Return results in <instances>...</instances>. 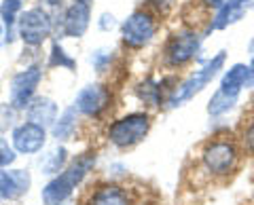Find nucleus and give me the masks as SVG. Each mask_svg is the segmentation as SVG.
Returning <instances> with one entry per match:
<instances>
[{
    "mask_svg": "<svg viewBox=\"0 0 254 205\" xmlns=\"http://www.w3.org/2000/svg\"><path fill=\"white\" fill-rule=\"evenodd\" d=\"M95 165V153H83L81 156L68 165L60 176H55L49 184L43 188V203L45 205H68L72 199V193L76 191V186L83 182L85 176L91 171V167Z\"/></svg>",
    "mask_w": 254,
    "mask_h": 205,
    "instance_id": "nucleus-2",
    "label": "nucleus"
},
{
    "mask_svg": "<svg viewBox=\"0 0 254 205\" xmlns=\"http://www.w3.org/2000/svg\"><path fill=\"white\" fill-rule=\"evenodd\" d=\"M252 2L254 0H225V4L212 15L205 34L220 32V30H227L235 26V23H240L248 15V11H252Z\"/></svg>",
    "mask_w": 254,
    "mask_h": 205,
    "instance_id": "nucleus-12",
    "label": "nucleus"
},
{
    "mask_svg": "<svg viewBox=\"0 0 254 205\" xmlns=\"http://www.w3.org/2000/svg\"><path fill=\"white\" fill-rule=\"evenodd\" d=\"M32 176L26 169H0V201H13L19 199L30 191Z\"/></svg>",
    "mask_w": 254,
    "mask_h": 205,
    "instance_id": "nucleus-14",
    "label": "nucleus"
},
{
    "mask_svg": "<svg viewBox=\"0 0 254 205\" xmlns=\"http://www.w3.org/2000/svg\"><path fill=\"white\" fill-rule=\"evenodd\" d=\"M2 43H6V32H4V23L0 21V47H2Z\"/></svg>",
    "mask_w": 254,
    "mask_h": 205,
    "instance_id": "nucleus-29",
    "label": "nucleus"
},
{
    "mask_svg": "<svg viewBox=\"0 0 254 205\" xmlns=\"http://www.w3.org/2000/svg\"><path fill=\"white\" fill-rule=\"evenodd\" d=\"M110 89L100 83L95 85H87L81 91L76 93L74 100V108L76 112H81L85 116H100L110 104Z\"/></svg>",
    "mask_w": 254,
    "mask_h": 205,
    "instance_id": "nucleus-10",
    "label": "nucleus"
},
{
    "mask_svg": "<svg viewBox=\"0 0 254 205\" xmlns=\"http://www.w3.org/2000/svg\"><path fill=\"white\" fill-rule=\"evenodd\" d=\"M17 15H21V0H2L0 2V17L6 26V43H13V28L17 26Z\"/></svg>",
    "mask_w": 254,
    "mask_h": 205,
    "instance_id": "nucleus-19",
    "label": "nucleus"
},
{
    "mask_svg": "<svg viewBox=\"0 0 254 205\" xmlns=\"http://www.w3.org/2000/svg\"><path fill=\"white\" fill-rule=\"evenodd\" d=\"M110 59H113V51H108V49H98L91 55V64L98 72H104V70L110 66Z\"/></svg>",
    "mask_w": 254,
    "mask_h": 205,
    "instance_id": "nucleus-24",
    "label": "nucleus"
},
{
    "mask_svg": "<svg viewBox=\"0 0 254 205\" xmlns=\"http://www.w3.org/2000/svg\"><path fill=\"white\" fill-rule=\"evenodd\" d=\"M218 89L233 98H240L246 89H252L250 66L244 64V61H235V64L225 68V72L220 74V81H218Z\"/></svg>",
    "mask_w": 254,
    "mask_h": 205,
    "instance_id": "nucleus-13",
    "label": "nucleus"
},
{
    "mask_svg": "<svg viewBox=\"0 0 254 205\" xmlns=\"http://www.w3.org/2000/svg\"><path fill=\"white\" fill-rule=\"evenodd\" d=\"M49 66H51V68L60 66V68L74 70V68H76V61L70 57V55H66V51L62 49V45L53 43V45H51V59H49Z\"/></svg>",
    "mask_w": 254,
    "mask_h": 205,
    "instance_id": "nucleus-23",
    "label": "nucleus"
},
{
    "mask_svg": "<svg viewBox=\"0 0 254 205\" xmlns=\"http://www.w3.org/2000/svg\"><path fill=\"white\" fill-rule=\"evenodd\" d=\"M242 146L235 138L214 136L201 148V167L210 178H229L240 167Z\"/></svg>",
    "mask_w": 254,
    "mask_h": 205,
    "instance_id": "nucleus-3",
    "label": "nucleus"
},
{
    "mask_svg": "<svg viewBox=\"0 0 254 205\" xmlns=\"http://www.w3.org/2000/svg\"><path fill=\"white\" fill-rule=\"evenodd\" d=\"M74 129H76V108H66L51 127V133L58 142H68L74 136Z\"/></svg>",
    "mask_w": 254,
    "mask_h": 205,
    "instance_id": "nucleus-18",
    "label": "nucleus"
},
{
    "mask_svg": "<svg viewBox=\"0 0 254 205\" xmlns=\"http://www.w3.org/2000/svg\"><path fill=\"white\" fill-rule=\"evenodd\" d=\"M89 19H91V9L85 2H72L64 13L62 19V30L64 36L68 38H81L85 36L87 28H89Z\"/></svg>",
    "mask_w": 254,
    "mask_h": 205,
    "instance_id": "nucleus-15",
    "label": "nucleus"
},
{
    "mask_svg": "<svg viewBox=\"0 0 254 205\" xmlns=\"http://www.w3.org/2000/svg\"><path fill=\"white\" fill-rule=\"evenodd\" d=\"M138 98L142 102H146L150 106H161L163 104V81L157 83L153 78H146L138 85Z\"/></svg>",
    "mask_w": 254,
    "mask_h": 205,
    "instance_id": "nucleus-20",
    "label": "nucleus"
},
{
    "mask_svg": "<svg viewBox=\"0 0 254 205\" xmlns=\"http://www.w3.org/2000/svg\"><path fill=\"white\" fill-rule=\"evenodd\" d=\"M15 159H17V154H15V148L9 146V142H6L4 138H0V169H4V167H9V165H13Z\"/></svg>",
    "mask_w": 254,
    "mask_h": 205,
    "instance_id": "nucleus-25",
    "label": "nucleus"
},
{
    "mask_svg": "<svg viewBox=\"0 0 254 205\" xmlns=\"http://www.w3.org/2000/svg\"><path fill=\"white\" fill-rule=\"evenodd\" d=\"M252 11H254V2H252Z\"/></svg>",
    "mask_w": 254,
    "mask_h": 205,
    "instance_id": "nucleus-33",
    "label": "nucleus"
},
{
    "mask_svg": "<svg viewBox=\"0 0 254 205\" xmlns=\"http://www.w3.org/2000/svg\"><path fill=\"white\" fill-rule=\"evenodd\" d=\"M199 4L203 6L205 11H214L216 13L222 4H225V0H199Z\"/></svg>",
    "mask_w": 254,
    "mask_h": 205,
    "instance_id": "nucleus-28",
    "label": "nucleus"
},
{
    "mask_svg": "<svg viewBox=\"0 0 254 205\" xmlns=\"http://www.w3.org/2000/svg\"><path fill=\"white\" fill-rule=\"evenodd\" d=\"M81 205H133V197L129 188H125L123 184L104 182L93 186L85 195Z\"/></svg>",
    "mask_w": 254,
    "mask_h": 205,
    "instance_id": "nucleus-11",
    "label": "nucleus"
},
{
    "mask_svg": "<svg viewBox=\"0 0 254 205\" xmlns=\"http://www.w3.org/2000/svg\"><path fill=\"white\" fill-rule=\"evenodd\" d=\"M157 34V17L150 11L138 9L121 23V41L129 49H142Z\"/></svg>",
    "mask_w": 254,
    "mask_h": 205,
    "instance_id": "nucleus-6",
    "label": "nucleus"
},
{
    "mask_svg": "<svg viewBox=\"0 0 254 205\" xmlns=\"http://www.w3.org/2000/svg\"><path fill=\"white\" fill-rule=\"evenodd\" d=\"M146 2H148L150 9L159 15H168L170 9L174 6V0H146Z\"/></svg>",
    "mask_w": 254,
    "mask_h": 205,
    "instance_id": "nucleus-26",
    "label": "nucleus"
},
{
    "mask_svg": "<svg viewBox=\"0 0 254 205\" xmlns=\"http://www.w3.org/2000/svg\"><path fill=\"white\" fill-rule=\"evenodd\" d=\"M237 142H240L244 153H248L250 156H254V116H250V119L244 121Z\"/></svg>",
    "mask_w": 254,
    "mask_h": 205,
    "instance_id": "nucleus-22",
    "label": "nucleus"
},
{
    "mask_svg": "<svg viewBox=\"0 0 254 205\" xmlns=\"http://www.w3.org/2000/svg\"><path fill=\"white\" fill-rule=\"evenodd\" d=\"M225 66H227V51L220 49L218 53H214L210 59H205L197 70H193L185 81H180L174 87V91L168 96L165 104L170 108L185 106L187 102H190L195 96H199L212 81H216V78L225 72Z\"/></svg>",
    "mask_w": 254,
    "mask_h": 205,
    "instance_id": "nucleus-1",
    "label": "nucleus"
},
{
    "mask_svg": "<svg viewBox=\"0 0 254 205\" xmlns=\"http://www.w3.org/2000/svg\"><path fill=\"white\" fill-rule=\"evenodd\" d=\"M66 154L68 153L64 146H55L53 151H49V154L43 161V173H58L66 163Z\"/></svg>",
    "mask_w": 254,
    "mask_h": 205,
    "instance_id": "nucleus-21",
    "label": "nucleus"
},
{
    "mask_svg": "<svg viewBox=\"0 0 254 205\" xmlns=\"http://www.w3.org/2000/svg\"><path fill=\"white\" fill-rule=\"evenodd\" d=\"M74 2H85V4H89L91 0H74Z\"/></svg>",
    "mask_w": 254,
    "mask_h": 205,
    "instance_id": "nucleus-32",
    "label": "nucleus"
},
{
    "mask_svg": "<svg viewBox=\"0 0 254 205\" xmlns=\"http://www.w3.org/2000/svg\"><path fill=\"white\" fill-rule=\"evenodd\" d=\"M28 121L41 125L45 129H51L58 121V104L51 98H34L28 106Z\"/></svg>",
    "mask_w": 254,
    "mask_h": 205,
    "instance_id": "nucleus-16",
    "label": "nucleus"
},
{
    "mask_svg": "<svg viewBox=\"0 0 254 205\" xmlns=\"http://www.w3.org/2000/svg\"><path fill=\"white\" fill-rule=\"evenodd\" d=\"M150 131V114L148 112H129L115 121L108 127V140L121 151L133 148L148 136Z\"/></svg>",
    "mask_w": 254,
    "mask_h": 205,
    "instance_id": "nucleus-5",
    "label": "nucleus"
},
{
    "mask_svg": "<svg viewBox=\"0 0 254 205\" xmlns=\"http://www.w3.org/2000/svg\"><path fill=\"white\" fill-rule=\"evenodd\" d=\"M248 53H250V55L254 53V36L250 38V43H248Z\"/></svg>",
    "mask_w": 254,
    "mask_h": 205,
    "instance_id": "nucleus-31",
    "label": "nucleus"
},
{
    "mask_svg": "<svg viewBox=\"0 0 254 205\" xmlns=\"http://www.w3.org/2000/svg\"><path fill=\"white\" fill-rule=\"evenodd\" d=\"M98 26H100V30H104V32H110L113 28H117L115 15L113 13H102L100 19H98Z\"/></svg>",
    "mask_w": 254,
    "mask_h": 205,
    "instance_id": "nucleus-27",
    "label": "nucleus"
},
{
    "mask_svg": "<svg viewBox=\"0 0 254 205\" xmlns=\"http://www.w3.org/2000/svg\"><path fill=\"white\" fill-rule=\"evenodd\" d=\"M203 45V34L195 28H180L176 30L163 47V61L168 68H182L199 57Z\"/></svg>",
    "mask_w": 254,
    "mask_h": 205,
    "instance_id": "nucleus-4",
    "label": "nucleus"
},
{
    "mask_svg": "<svg viewBox=\"0 0 254 205\" xmlns=\"http://www.w3.org/2000/svg\"><path fill=\"white\" fill-rule=\"evenodd\" d=\"M43 78V68L41 66H28L13 76L11 81V100L9 104L15 110H28L30 102L36 98V87L41 85Z\"/></svg>",
    "mask_w": 254,
    "mask_h": 205,
    "instance_id": "nucleus-8",
    "label": "nucleus"
},
{
    "mask_svg": "<svg viewBox=\"0 0 254 205\" xmlns=\"http://www.w3.org/2000/svg\"><path fill=\"white\" fill-rule=\"evenodd\" d=\"M248 66H250V72H252V89H254V53L250 55V61H248Z\"/></svg>",
    "mask_w": 254,
    "mask_h": 205,
    "instance_id": "nucleus-30",
    "label": "nucleus"
},
{
    "mask_svg": "<svg viewBox=\"0 0 254 205\" xmlns=\"http://www.w3.org/2000/svg\"><path fill=\"white\" fill-rule=\"evenodd\" d=\"M237 102H240V98H233V96H229V93L216 89L212 93V98L208 102V108L205 110H208V114L212 116V119H220V116L231 112V110L237 106Z\"/></svg>",
    "mask_w": 254,
    "mask_h": 205,
    "instance_id": "nucleus-17",
    "label": "nucleus"
},
{
    "mask_svg": "<svg viewBox=\"0 0 254 205\" xmlns=\"http://www.w3.org/2000/svg\"><path fill=\"white\" fill-rule=\"evenodd\" d=\"M45 142H47V129L32 121L17 125L11 133V144L15 153L19 154H36L38 151H43Z\"/></svg>",
    "mask_w": 254,
    "mask_h": 205,
    "instance_id": "nucleus-9",
    "label": "nucleus"
},
{
    "mask_svg": "<svg viewBox=\"0 0 254 205\" xmlns=\"http://www.w3.org/2000/svg\"><path fill=\"white\" fill-rule=\"evenodd\" d=\"M51 30H53V21L49 17V13L41 9V6L23 11L17 19V34L30 47L43 45L51 36Z\"/></svg>",
    "mask_w": 254,
    "mask_h": 205,
    "instance_id": "nucleus-7",
    "label": "nucleus"
}]
</instances>
